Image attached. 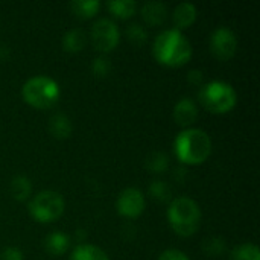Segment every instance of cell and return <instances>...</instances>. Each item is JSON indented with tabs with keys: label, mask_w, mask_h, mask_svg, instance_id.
<instances>
[{
	"label": "cell",
	"mask_w": 260,
	"mask_h": 260,
	"mask_svg": "<svg viewBox=\"0 0 260 260\" xmlns=\"http://www.w3.org/2000/svg\"><path fill=\"white\" fill-rule=\"evenodd\" d=\"M154 58L166 67H181L192 58V44L177 29L163 30L152 46Z\"/></svg>",
	"instance_id": "obj_1"
},
{
	"label": "cell",
	"mask_w": 260,
	"mask_h": 260,
	"mask_svg": "<svg viewBox=\"0 0 260 260\" xmlns=\"http://www.w3.org/2000/svg\"><path fill=\"white\" fill-rule=\"evenodd\" d=\"M174 152L183 165H201L212 154V139L200 128L183 129L174 140Z\"/></svg>",
	"instance_id": "obj_2"
},
{
	"label": "cell",
	"mask_w": 260,
	"mask_h": 260,
	"mask_svg": "<svg viewBox=\"0 0 260 260\" xmlns=\"http://www.w3.org/2000/svg\"><path fill=\"white\" fill-rule=\"evenodd\" d=\"M201 209L192 198L180 197L168 207V221L172 230L183 238L193 236L201 225Z\"/></svg>",
	"instance_id": "obj_3"
},
{
	"label": "cell",
	"mask_w": 260,
	"mask_h": 260,
	"mask_svg": "<svg viewBox=\"0 0 260 260\" xmlns=\"http://www.w3.org/2000/svg\"><path fill=\"white\" fill-rule=\"evenodd\" d=\"M21 96L27 105L37 110H47L59 101L61 90L55 79L40 75L29 78L23 84Z\"/></svg>",
	"instance_id": "obj_4"
},
{
	"label": "cell",
	"mask_w": 260,
	"mask_h": 260,
	"mask_svg": "<svg viewBox=\"0 0 260 260\" xmlns=\"http://www.w3.org/2000/svg\"><path fill=\"white\" fill-rule=\"evenodd\" d=\"M198 99L207 111L213 114H225L236 107L238 93L229 82L212 81L201 85Z\"/></svg>",
	"instance_id": "obj_5"
},
{
	"label": "cell",
	"mask_w": 260,
	"mask_h": 260,
	"mask_svg": "<svg viewBox=\"0 0 260 260\" xmlns=\"http://www.w3.org/2000/svg\"><path fill=\"white\" fill-rule=\"evenodd\" d=\"M66 210L64 198L55 190H43L32 197L27 206L29 215L41 224L55 222Z\"/></svg>",
	"instance_id": "obj_6"
},
{
	"label": "cell",
	"mask_w": 260,
	"mask_h": 260,
	"mask_svg": "<svg viewBox=\"0 0 260 260\" xmlns=\"http://www.w3.org/2000/svg\"><path fill=\"white\" fill-rule=\"evenodd\" d=\"M90 38L93 47L98 52L108 53L119 46L120 32L119 27L114 24V21H111L110 18H101L93 24Z\"/></svg>",
	"instance_id": "obj_7"
},
{
	"label": "cell",
	"mask_w": 260,
	"mask_h": 260,
	"mask_svg": "<svg viewBox=\"0 0 260 260\" xmlns=\"http://www.w3.org/2000/svg\"><path fill=\"white\" fill-rule=\"evenodd\" d=\"M210 52L219 61L232 59L238 52V37L229 27H218L210 37Z\"/></svg>",
	"instance_id": "obj_8"
},
{
	"label": "cell",
	"mask_w": 260,
	"mask_h": 260,
	"mask_svg": "<svg viewBox=\"0 0 260 260\" xmlns=\"http://www.w3.org/2000/svg\"><path fill=\"white\" fill-rule=\"evenodd\" d=\"M145 207H146L145 195L139 189L128 187L119 193L117 212L120 216L128 218V219H136L143 213Z\"/></svg>",
	"instance_id": "obj_9"
},
{
	"label": "cell",
	"mask_w": 260,
	"mask_h": 260,
	"mask_svg": "<svg viewBox=\"0 0 260 260\" xmlns=\"http://www.w3.org/2000/svg\"><path fill=\"white\" fill-rule=\"evenodd\" d=\"M198 114H200L198 105L195 104V101H192V99H189V98L180 99V101L175 104L174 113H172L174 120L177 122V125H178V126H183L184 129L190 128V126L197 122Z\"/></svg>",
	"instance_id": "obj_10"
},
{
	"label": "cell",
	"mask_w": 260,
	"mask_h": 260,
	"mask_svg": "<svg viewBox=\"0 0 260 260\" xmlns=\"http://www.w3.org/2000/svg\"><path fill=\"white\" fill-rule=\"evenodd\" d=\"M197 15H198V11H197V6L193 3H187V2L180 3L174 9V14H172V20L175 23V29L181 32L183 29L190 27L195 23Z\"/></svg>",
	"instance_id": "obj_11"
},
{
	"label": "cell",
	"mask_w": 260,
	"mask_h": 260,
	"mask_svg": "<svg viewBox=\"0 0 260 260\" xmlns=\"http://www.w3.org/2000/svg\"><path fill=\"white\" fill-rule=\"evenodd\" d=\"M142 18L146 24L149 26H160L165 20H166V5L160 3V2H148L142 6L140 9Z\"/></svg>",
	"instance_id": "obj_12"
},
{
	"label": "cell",
	"mask_w": 260,
	"mask_h": 260,
	"mask_svg": "<svg viewBox=\"0 0 260 260\" xmlns=\"http://www.w3.org/2000/svg\"><path fill=\"white\" fill-rule=\"evenodd\" d=\"M70 247V238L66 233L53 232L44 239V248L52 256H62Z\"/></svg>",
	"instance_id": "obj_13"
},
{
	"label": "cell",
	"mask_w": 260,
	"mask_h": 260,
	"mask_svg": "<svg viewBox=\"0 0 260 260\" xmlns=\"http://www.w3.org/2000/svg\"><path fill=\"white\" fill-rule=\"evenodd\" d=\"M72 129H73L72 122L66 114L58 113V114L52 116L49 120V131L55 139H59V140L69 139L72 134Z\"/></svg>",
	"instance_id": "obj_14"
},
{
	"label": "cell",
	"mask_w": 260,
	"mask_h": 260,
	"mask_svg": "<svg viewBox=\"0 0 260 260\" xmlns=\"http://www.w3.org/2000/svg\"><path fill=\"white\" fill-rule=\"evenodd\" d=\"M87 44V35L81 29H70L62 37V49L69 53L81 52Z\"/></svg>",
	"instance_id": "obj_15"
},
{
	"label": "cell",
	"mask_w": 260,
	"mask_h": 260,
	"mask_svg": "<svg viewBox=\"0 0 260 260\" xmlns=\"http://www.w3.org/2000/svg\"><path fill=\"white\" fill-rule=\"evenodd\" d=\"M70 260H110L107 253L96 245L79 244L72 251Z\"/></svg>",
	"instance_id": "obj_16"
},
{
	"label": "cell",
	"mask_w": 260,
	"mask_h": 260,
	"mask_svg": "<svg viewBox=\"0 0 260 260\" xmlns=\"http://www.w3.org/2000/svg\"><path fill=\"white\" fill-rule=\"evenodd\" d=\"M9 190L14 200L17 201H27L32 195V183L24 175H17L11 180Z\"/></svg>",
	"instance_id": "obj_17"
},
{
	"label": "cell",
	"mask_w": 260,
	"mask_h": 260,
	"mask_svg": "<svg viewBox=\"0 0 260 260\" xmlns=\"http://www.w3.org/2000/svg\"><path fill=\"white\" fill-rule=\"evenodd\" d=\"M101 3L98 0H75L70 3V9L75 17L88 20L93 18L99 12Z\"/></svg>",
	"instance_id": "obj_18"
},
{
	"label": "cell",
	"mask_w": 260,
	"mask_h": 260,
	"mask_svg": "<svg viewBox=\"0 0 260 260\" xmlns=\"http://www.w3.org/2000/svg\"><path fill=\"white\" fill-rule=\"evenodd\" d=\"M107 6H108V11L120 20L131 18L137 9V3L133 0H111L108 2Z\"/></svg>",
	"instance_id": "obj_19"
},
{
	"label": "cell",
	"mask_w": 260,
	"mask_h": 260,
	"mask_svg": "<svg viewBox=\"0 0 260 260\" xmlns=\"http://www.w3.org/2000/svg\"><path fill=\"white\" fill-rule=\"evenodd\" d=\"M230 260H260V250L256 244H242L232 250Z\"/></svg>",
	"instance_id": "obj_20"
},
{
	"label": "cell",
	"mask_w": 260,
	"mask_h": 260,
	"mask_svg": "<svg viewBox=\"0 0 260 260\" xmlns=\"http://www.w3.org/2000/svg\"><path fill=\"white\" fill-rule=\"evenodd\" d=\"M146 168L149 172L154 174H163L168 171L169 168V158L166 154L163 152H152L148 158H146Z\"/></svg>",
	"instance_id": "obj_21"
},
{
	"label": "cell",
	"mask_w": 260,
	"mask_h": 260,
	"mask_svg": "<svg viewBox=\"0 0 260 260\" xmlns=\"http://www.w3.org/2000/svg\"><path fill=\"white\" fill-rule=\"evenodd\" d=\"M225 241L222 238L213 236L209 238L203 242V251L209 256V257H219L225 253Z\"/></svg>",
	"instance_id": "obj_22"
},
{
	"label": "cell",
	"mask_w": 260,
	"mask_h": 260,
	"mask_svg": "<svg viewBox=\"0 0 260 260\" xmlns=\"http://www.w3.org/2000/svg\"><path fill=\"white\" fill-rule=\"evenodd\" d=\"M148 190H149V195H151L155 201H158V203H168V201L171 200V195H172L171 187L168 186V183L160 181V180L152 181Z\"/></svg>",
	"instance_id": "obj_23"
},
{
	"label": "cell",
	"mask_w": 260,
	"mask_h": 260,
	"mask_svg": "<svg viewBox=\"0 0 260 260\" xmlns=\"http://www.w3.org/2000/svg\"><path fill=\"white\" fill-rule=\"evenodd\" d=\"M126 35H128V40L134 44V46H143L146 41H148V32L146 29L142 26V24H137V23H133L126 27Z\"/></svg>",
	"instance_id": "obj_24"
},
{
	"label": "cell",
	"mask_w": 260,
	"mask_h": 260,
	"mask_svg": "<svg viewBox=\"0 0 260 260\" xmlns=\"http://www.w3.org/2000/svg\"><path fill=\"white\" fill-rule=\"evenodd\" d=\"M111 70V62L105 56H98L91 62V72L96 78H107Z\"/></svg>",
	"instance_id": "obj_25"
},
{
	"label": "cell",
	"mask_w": 260,
	"mask_h": 260,
	"mask_svg": "<svg viewBox=\"0 0 260 260\" xmlns=\"http://www.w3.org/2000/svg\"><path fill=\"white\" fill-rule=\"evenodd\" d=\"M0 260H24V256H23L21 250H18L15 247H8L2 251Z\"/></svg>",
	"instance_id": "obj_26"
},
{
	"label": "cell",
	"mask_w": 260,
	"mask_h": 260,
	"mask_svg": "<svg viewBox=\"0 0 260 260\" xmlns=\"http://www.w3.org/2000/svg\"><path fill=\"white\" fill-rule=\"evenodd\" d=\"M158 260H190L186 253L180 250H166L160 254Z\"/></svg>",
	"instance_id": "obj_27"
},
{
	"label": "cell",
	"mask_w": 260,
	"mask_h": 260,
	"mask_svg": "<svg viewBox=\"0 0 260 260\" xmlns=\"http://www.w3.org/2000/svg\"><path fill=\"white\" fill-rule=\"evenodd\" d=\"M187 81L192 85H203V81H204L203 72L201 70H190L189 75H187Z\"/></svg>",
	"instance_id": "obj_28"
},
{
	"label": "cell",
	"mask_w": 260,
	"mask_h": 260,
	"mask_svg": "<svg viewBox=\"0 0 260 260\" xmlns=\"http://www.w3.org/2000/svg\"><path fill=\"white\" fill-rule=\"evenodd\" d=\"M84 238H85V233H84V230H76V239H78V242H79V244L84 241Z\"/></svg>",
	"instance_id": "obj_29"
}]
</instances>
